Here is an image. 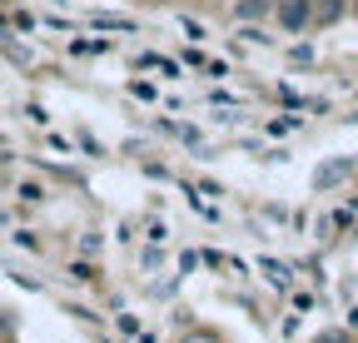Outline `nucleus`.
Here are the masks:
<instances>
[{
  "instance_id": "obj_8",
  "label": "nucleus",
  "mask_w": 358,
  "mask_h": 343,
  "mask_svg": "<svg viewBox=\"0 0 358 343\" xmlns=\"http://www.w3.org/2000/svg\"><path fill=\"white\" fill-rule=\"evenodd\" d=\"M70 274H75V279H80V284H95V269H90V264H75V269H70Z\"/></svg>"
},
{
  "instance_id": "obj_12",
  "label": "nucleus",
  "mask_w": 358,
  "mask_h": 343,
  "mask_svg": "<svg viewBox=\"0 0 358 343\" xmlns=\"http://www.w3.org/2000/svg\"><path fill=\"white\" fill-rule=\"evenodd\" d=\"M348 343H358V333H353V338H348Z\"/></svg>"
},
{
  "instance_id": "obj_11",
  "label": "nucleus",
  "mask_w": 358,
  "mask_h": 343,
  "mask_svg": "<svg viewBox=\"0 0 358 343\" xmlns=\"http://www.w3.org/2000/svg\"><path fill=\"white\" fill-rule=\"evenodd\" d=\"M353 15H358V0H353Z\"/></svg>"
},
{
  "instance_id": "obj_9",
  "label": "nucleus",
  "mask_w": 358,
  "mask_h": 343,
  "mask_svg": "<svg viewBox=\"0 0 358 343\" xmlns=\"http://www.w3.org/2000/svg\"><path fill=\"white\" fill-rule=\"evenodd\" d=\"M199 10H229V0H194Z\"/></svg>"
},
{
  "instance_id": "obj_6",
  "label": "nucleus",
  "mask_w": 358,
  "mask_h": 343,
  "mask_svg": "<svg viewBox=\"0 0 358 343\" xmlns=\"http://www.w3.org/2000/svg\"><path fill=\"white\" fill-rule=\"evenodd\" d=\"M348 338H353L348 328H324V333H313L308 343H348Z\"/></svg>"
},
{
  "instance_id": "obj_3",
  "label": "nucleus",
  "mask_w": 358,
  "mask_h": 343,
  "mask_svg": "<svg viewBox=\"0 0 358 343\" xmlns=\"http://www.w3.org/2000/svg\"><path fill=\"white\" fill-rule=\"evenodd\" d=\"M343 15H353V0H313V30H329Z\"/></svg>"
},
{
  "instance_id": "obj_7",
  "label": "nucleus",
  "mask_w": 358,
  "mask_h": 343,
  "mask_svg": "<svg viewBox=\"0 0 358 343\" xmlns=\"http://www.w3.org/2000/svg\"><path fill=\"white\" fill-rule=\"evenodd\" d=\"M20 199H30V204H40V199H45V189H40V184H20Z\"/></svg>"
},
{
  "instance_id": "obj_5",
  "label": "nucleus",
  "mask_w": 358,
  "mask_h": 343,
  "mask_svg": "<svg viewBox=\"0 0 358 343\" xmlns=\"http://www.w3.org/2000/svg\"><path fill=\"white\" fill-rule=\"evenodd\" d=\"M343 175H348V164H338V159H334V164H324V169H319V180H313V184L329 189V184H334V180H343Z\"/></svg>"
},
{
  "instance_id": "obj_1",
  "label": "nucleus",
  "mask_w": 358,
  "mask_h": 343,
  "mask_svg": "<svg viewBox=\"0 0 358 343\" xmlns=\"http://www.w3.org/2000/svg\"><path fill=\"white\" fill-rule=\"evenodd\" d=\"M274 25L284 35H308L313 30V0H279V6H274Z\"/></svg>"
},
{
  "instance_id": "obj_2",
  "label": "nucleus",
  "mask_w": 358,
  "mask_h": 343,
  "mask_svg": "<svg viewBox=\"0 0 358 343\" xmlns=\"http://www.w3.org/2000/svg\"><path fill=\"white\" fill-rule=\"evenodd\" d=\"M274 6L279 0H229V20L234 25H264V20H274Z\"/></svg>"
},
{
  "instance_id": "obj_4",
  "label": "nucleus",
  "mask_w": 358,
  "mask_h": 343,
  "mask_svg": "<svg viewBox=\"0 0 358 343\" xmlns=\"http://www.w3.org/2000/svg\"><path fill=\"white\" fill-rule=\"evenodd\" d=\"M174 343H229V338H224L219 328H209V323H194V328H185V333H179Z\"/></svg>"
},
{
  "instance_id": "obj_10",
  "label": "nucleus",
  "mask_w": 358,
  "mask_h": 343,
  "mask_svg": "<svg viewBox=\"0 0 358 343\" xmlns=\"http://www.w3.org/2000/svg\"><path fill=\"white\" fill-rule=\"evenodd\" d=\"M134 6H169V0H134Z\"/></svg>"
}]
</instances>
